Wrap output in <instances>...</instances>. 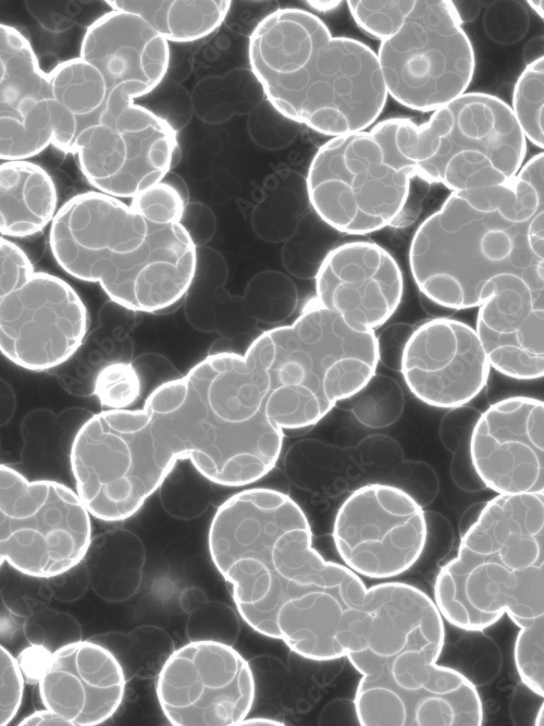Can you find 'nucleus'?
Listing matches in <instances>:
<instances>
[{"mask_svg":"<svg viewBox=\"0 0 544 726\" xmlns=\"http://www.w3.org/2000/svg\"><path fill=\"white\" fill-rule=\"evenodd\" d=\"M48 74L29 40L0 23V160H27L51 145Z\"/></svg>","mask_w":544,"mask_h":726,"instance_id":"nucleus-21","label":"nucleus"},{"mask_svg":"<svg viewBox=\"0 0 544 726\" xmlns=\"http://www.w3.org/2000/svg\"><path fill=\"white\" fill-rule=\"evenodd\" d=\"M530 7L541 16L543 17V1H529L528 2Z\"/></svg>","mask_w":544,"mask_h":726,"instance_id":"nucleus-39","label":"nucleus"},{"mask_svg":"<svg viewBox=\"0 0 544 726\" xmlns=\"http://www.w3.org/2000/svg\"><path fill=\"white\" fill-rule=\"evenodd\" d=\"M246 659L230 644L194 640L173 651L156 682L159 705L175 726H237L255 701Z\"/></svg>","mask_w":544,"mask_h":726,"instance_id":"nucleus-14","label":"nucleus"},{"mask_svg":"<svg viewBox=\"0 0 544 726\" xmlns=\"http://www.w3.org/2000/svg\"><path fill=\"white\" fill-rule=\"evenodd\" d=\"M111 10L143 17L168 42H190L217 30L226 19L231 1H107Z\"/></svg>","mask_w":544,"mask_h":726,"instance_id":"nucleus-25","label":"nucleus"},{"mask_svg":"<svg viewBox=\"0 0 544 726\" xmlns=\"http://www.w3.org/2000/svg\"><path fill=\"white\" fill-rule=\"evenodd\" d=\"M238 725H285L283 722L276 721V719H271V718H264V717H252V718H245L243 719Z\"/></svg>","mask_w":544,"mask_h":726,"instance_id":"nucleus-38","label":"nucleus"},{"mask_svg":"<svg viewBox=\"0 0 544 726\" xmlns=\"http://www.w3.org/2000/svg\"><path fill=\"white\" fill-rule=\"evenodd\" d=\"M269 368L292 430L322 420L375 374L378 339L314 299L290 324L265 331Z\"/></svg>","mask_w":544,"mask_h":726,"instance_id":"nucleus-7","label":"nucleus"},{"mask_svg":"<svg viewBox=\"0 0 544 726\" xmlns=\"http://www.w3.org/2000/svg\"><path fill=\"white\" fill-rule=\"evenodd\" d=\"M176 149L172 126L114 87L108 89L96 123L77 137L72 155L97 192L121 199L162 182Z\"/></svg>","mask_w":544,"mask_h":726,"instance_id":"nucleus-12","label":"nucleus"},{"mask_svg":"<svg viewBox=\"0 0 544 726\" xmlns=\"http://www.w3.org/2000/svg\"><path fill=\"white\" fill-rule=\"evenodd\" d=\"M208 549L245 623L307 660L363 650L396 655L429 601L406 582L368 588L346 565L326 561L312 545L302 508L269 488L224 501L211 520Z\"/></svg>","mask_w":544,"mask_h":726,"instance_id":"nucleus-1","label":"nucleus"},{"mask_svg":"<svg viewBox=\"0 0 544 726\" xmlns=\"http://www.w3.org/2000/svg\"><path fill=\"white\" fill-rule=\"evenodd\" d=\"M79 58L101 73L108 89L121 87L137 99L164 78L170 47L139 15L111 10L87 27Z\"/></svg>","mask_w":544,"mask_h":726,"instance_id":"nucleus-22","label":"nucleus"},{"mask_svg":"<svg viewBox=\"0 0 544 726\" xmlns=\"http://www.w3.org/2000/svg\"><path fill=\"white\" fill-rule=\"evenodd\" d=\"M543 721H544L543 719V704H541V707H540V710L536 714L535 725H537V726L541 725L542 726L544 724Z\"/></svg>","mask_w":544,"mask_h":726,"instance_id":"nucleus-40","label":"nucleus"},{"mask_svg":"<svg viewBox=\"0 0 544 726\" xmlns=\"http://www.w3.org/2000/svg\"><path fill=\"white\" fill-rule=\"evenodd\" d=\"M543 494H497L466 530L434 585L448 624L482 631L504 615L519 628L544 617Z\"/></svg>","mask_w":544,"mask_h":726,"instance_id":"nucleus-5","label":"nucleus"},{"mask_svg":"<svg viewBox=\"0 0 544 726\" xmlns=\"http://www.w3.org/2000/svg\"><path fill=\"white\" fill-rule=\"evenodd\" d=\"M428 537L419 503L391 484L355 490L339 506L333 541L344 565L359 576L384 580L409 570L421 557Z\"/></svg>","mask_w":544,"mask_h":726,"instance_id":"nucleus-13","label":"nucleus"},{"mask_svg":"<svg viewBox=\"0 0 544 726\" xmlns=\"http://www.w3.org/2000/svg\"><path fill=\"white\" fill-rule=\"evenodd\" d=\"M353 398L356 417L372 427L393 422L404 405V395L397 382L376 373Z\"/></svg>","mask_w":544,"mask_h":726,"instance_id":"nucleus-27","label":"nucleus"},{"mask_svg":"<svg viewBox=\"0 0 544 726\" xmlns=\"http://www.w3.org/2000/svg\"><path fill=\"white\" fill-rule=\"evenodd\" d=\"M313 10L318 12H329L333 9L338 8L343 2L342 1H306Z\"/></svg>","mask_w":544,"mask_h":726,"instance_id":"nucleus-37","label":"nucleus"},{"mask_svg":"<svg viewBox=\"0 0 544 726\" xmlns=\"http://www.w3.org/2000/svg\"><path fill=\"white\" fill-rule=\"evenodd\" d=\"M349 12L356 24L369 36L380 41L395 34L410 12L409 1H348Z\"/></svg>","mask_w":544,"mask_h":726,"instance_id":"nucleus-30","label":"nucleus"},{"mask_svg":"<svg viewBox=\"0 0 544 726\" xmlns=\"http://www.w3.org/2000/svg\"><path fill=\"white\" fill-rule=\"evenodd\" d=\"M543 64L540 57L524 67L515 84L510 107L526 139L539 148H543Z\"/></svg>","mask_w":544,"mask_h":726,"instance_id":"nucleus-26","label":"nucleus"},{"mask_svg":"<svg viewBox=\"0 0 544 726\" xmlns=\"http://www.w3.org/2000/svg\"><path fill=\"white\" fill-rule=\"evenodd\" d=\"M145 216L158 220L182 221L184 200L180 192L164 181L138 193L128 204Z\"/></svg>","mask_w":544,"mask_h":726,"instance_id":"nucleus-31","label":"nucleus"},{"mask_svg":"<svg viewBox=\"0 0 544 726\" xmlns=\"http://www.w3.org/2000/svg\"><path fill=\"white\" fill-rule=\"evenodd\" d=\"M431 184L450 192L511 181L523 165L527 139L511 108L496 96L465 93L422 124L393 118L370 130Z\"/></svg>","mask_w":544,"mask_h":726,"instance_id":"nucleus-6","label":"nucleus"},{"mask_svg":"<svg viewBox=\"0 0 544 726\" xmlns=\"http://www.w3.org/2000/svg\"><path fill=\"white\" fill-rule=\"evenodd\" d=\"M87 309L63 279L34 271L0 303V353L41 372L67 361L87 333Z\"/></svg>","mask_w":544,"mask_h":726,"instance_id":"nucleus-15","label":"nucleus"},{"mask_svg":"<svg viewBox=\"0 0 544 726\" xmlns=\"http://www.w3.org/2000/svg\"><path fill=\"white\" fill-rule=\"evenodd\" d=\"M24 692V675L18 661L0 644V726L15 717Z\"/></svg>","mask_w":544,"mask_h":726,"instance_id":"nucleus-32","label":"nucleus"},{"mask_svg":"<svg viewBox=\"0 0 544 726\" xmlns=\"http://www.w3.org/2000/svg\"><path fill=\"white\" fill-rule=\"evenodd\" d=\"M91 539L90 515L75 491L0 464V566L53 578L84 559Z\"/></svg>","mask_w":544,"mask_h":726,"instance_id":"nucleus-11","label":"nucleus"},{"mask_svg":"<svg viewBox=\"0 0 544 726\" xmlns=\"http://www.w3.org/2000/svg\"><path fill=\"white\" fill-rule=\"evenodd\" d=\"M399 368L410 392L437 408H458L472 401L491 371L475 330L449 318H435L412 330Z\"/></svg>","mask_w":544,"mask_h":726,"instance_id":"nucleus-17","label":"nucleus"},{"mask_svg":"<svg viewBox=\"0 0 544 726\" xmlns=\"http://www.w3.org/2000/svg\"><path fill=\"white\" fill-rule=\"evenodd\" d=\"M412 330L405 323L388 327L378 339L379 361H383L390 368L400 366V357L404 346Z\"/></svg>","mask_w":544,"mask_h":726,"instance_id":"nucleus-34","label":"nucleus"},{"mask_svg":"<svg viewBox=\"0 0 544 726\" xmlns=\"http://www.w3.org/2000/svg\"><path fill=\"white\" fill-rule=\"evenodd\" d=\"M514 645L516 670L522 684L536 696L544 694V617L519 628Z\"/></svg>","mask_w":544,"mask_h":726,"instance_id":"nucleus-29","label":"nucleus"},{"mask_svg":"<svg viewBox=\"0 0 544 726\" xmlns=\"http://www.w3.org/2000/svg\"><path fill=\"white\" fill-rule=\"evenodd\" d=\"M314 300L337 313L350 328L375 331L397 310L404 278L395 258L364 241L330 250L314 275Z\"/></svg>","mask_w":544,"mask_h":726,"instance_id":"nucleus-18","label":"nucleus"},{"mask_svg":"<svg viewBox=\"0 0 544 726\" xmlns=\"http://www.w3.org/2000/svg\"><path fill=\"white\" fill-rule=\"evenodd\" d=\"M472 466L496 494L544 493V404L511 396L491 405L470 438Z\"/></svg>","mask_w":544,"mask_h":726,"instance_id":"nucleus-16","label":"nucleus"},{"mask_svg":"<svg viewBox=\"0 0 544 726\" xmlns=\"http://www.w3.org/2000/svg\"><path fill=\"white\" fill-rule=\"evenodd\" d=\"M58 210L50 174L28 160L0 163V236L23 238L40 233Z\"/></svg>","mask_w":544,"mask_h":726,"instance_id":"nucleus-24","label":"nucleus"},{"mask_svg":"<svg viewBox=\"0 0 544 726\" xmlns=\"http://www.w3.org/2000/svg\"><path fill=\"white\" fill-rule=\"evenodd\" d=\"M18 725H49V726H65L63 721L53 712L44 707V710L36 711L25 718Z\"/></svg>","mask_w":544,"mask_h":726,"instance_id":"nucleus-36","label":"nucleus"},{"mask_svg":"<svg viewBox=\"0 0 544 726\" xmlns=\"http://www.w3.org/2000/svg\"><path fill=\"white\" fill-rule=\"evenodd\" d=\"M543 153L509 182L452 192L417 229L409 247L413 281L450 310L479 307L494 276L543 287Z\"/></svg>","mask_w":544,"mask_h":726,"instance_id":"nucleus-2","label":"nucleus"},{"mask_svg":"<svg viewBox=\"0 0 544 726\" xmlns=\"http://www.w3.org/2000/svg\"><path fill=\"white\" fill-rule=\"evenodd\" d=\"M47 74L53 118L51 145L72 155L77 137L96 123L108 87L101 73L79 57L58 63Z\"/></svg>","mask_w":544,"mask_h":726,"instance_id":"nucleus-23","label":"nucleus"},{"mask_svg":"<svg viewBox=\"0 0 544 726\" xmlns=\"http://www.w3.org/2000/svg\"><path fill=\"white\" fill-rule=\"evenodd\" d=\"M445 629L391 657L369 651L346 657L361 675L354 699L362 726H480L483 705L475 686L460 672L437 664Z\"/></svg>","mask_w":544,"mask_h":726,"instance_id":"nucleus-8","label":"nucleus"},{"mask_svg":"<svg viewBox=\"0 0 544 726\" xmlns=\"http://www.w3.org/2000/svg\"><path fill=\"white\" fill-rule=\"evenodd\" d=\"M49 244L69 275L98 283L113 303L136 312L178 303L197 270L196 246L182 221L150 218L97 190L58 208Z\"/></svg>","mask_w":544,"mask_h":726,"instance_id":"nucleus-4","label":"nucleus"},{"mask_svg":"<svg viewBox=\"0 0 544 726\" xmlns=\"http://www.w3.org/2000/svg\"><path fill=\"white\" fill-rule=\"evenodd\" d=\"M387 95L420 112L436 111L466 93L475 56L453 1L413 0L400 28L376 53Z\"/></svg>","mask_w":544,"mask_h":726,"instance_id":"nucleus-10","label":"nucleus"},{"mask_svg":"<svg viewBox=\"0 0 544 726\" xmlns=\"http://www.w3.org/2000/svg\"><path fill=\"white\" fill-rule=\"evenodd\" d=\"M34 271L26 253L17 244L0 236V303Z\"/></svg>","mask_w":544,"mask_h":726,"instance_id":"nucleus-33","label":"nucleus"},{"mask_svg":"<svg viewBox=\"0 0 544 726\" xmlns=\"http://www.w3.org/2000/svg\"><path fill=\"white\" fill-rule=\"evenodd\" d=\"M248 58L273 109L323 135L366 131L387 100L376 53L357 39L333 36L304 9L265 15L250 35Z\"/></svg>","mask_w":544,"mask_h":726,"instance_id":"nucleus-3","label":"nucleus"},{"mask_svg":"<svg viewBox=\"0 0 544 726\" xmlns=\"http://www.w3.org/2000/svg\"><path fill=\"white\" fill-rule=\"evenodd\" d=\"M431 185L430 182L415 174L410 179L405 204L390 226L403 229L413 224L422 211Z\"/></svg>","mask_w":544,"mask_h":726,"instance_id":"nucleus-35","label":"nucleus"},{"mask_svg":"<svg viewBox=\"0 0 544 726\" xmlns=\"http://www.w3.org/2000/svg\"><path fill=\"white\" fill-rule=\"evenodd\" d=\"M413 175L388 143L361 131L332 137L318 149L306 187L310 205L325 224L341 233L364 235L392 224Z\"/></svg>","mask_w":544,"mask_h":726,"instance_id":"nucleus-9","label":"nucleus"},{"mask_svg":"<svg viewBox=\"0 0 544 726\" xmlns=\"http://www.w3.org/2000/svg\"><path fill=\"white\" fill-rule=\"evenodd\" d=\"M92 390L103 408L128 409L140 395L141 381L131 362L114 361L98 371Z\"/></svg>","mask_w":544,"mask_h":726,"instance_id":"nucleus-28","label":"nucleus"},{"mask_svg":"<svg viewBox=\"0 0 544 726\" xmlns=\"http://www.w3.org/2000/svg\"><path fill=\"white\" fill-rule=\"evenodd\" d=\"M44 707L65 726H95L110 719L122 704L125 675L103 645L74 641L49 652L37 677Z\"/></svg>","mask_w":544,"mask_h":726,"instance_id":"nucleus-20","label":"nucleus"},{"mask_svg":"<svg viewBox=\"0 0 544 726\" xmlns=\"http://www.w3.org/2000/svg\"><path fill=\"white\" fill-rule=\"evenodd\" d=\"M543 287L508 273L487 281L474 330L491 368L517 380L543 377Z\"/></svg>","mask_w":544,"mask_h":726,"instance_id":"nucleus-19","label":"nucleus"}]
</instances>
